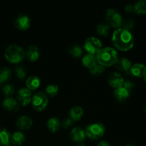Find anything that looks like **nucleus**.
I'll use <instances>...</instances> for the list:
<instances>
[{"label":"nucleus","instance_id":"obj_1","mask_svg":"<svg viewBox=\"0 0 146 146\" xmlns=\"http://www.w3.org/2000/svg\"><path fill=\"white\" fill-rule=\"evenodd\" d=\"M112 42L118 50L125 51L133 48L134 45V38L131 31L121 27L114 31Z\"/></svg>","mask_w":146,"mask_h":146},{"label":"nucleus","instance_id":"obj_2","mask_svg":"<svg viewBox=\"0 0 146 146\" xmlns=\"http://www.w3.org/2000/svg\"><path fill=\"white\" fill-rule=\"evenodd\" d=\"M96 61L98 64L103 66H110L115 64L118 59V54L116 50L111 47H106L101 48L96 56Z\"/></svg>","mask_w":146,"mask_h":146},{"label":"nucleus","instance_id":"obj_3","mask_svg":"<svg viewBox=\"0 0 146 146\" xmlns=\"http://www.w3.org/2000/svg\"><path fill=\"white\" fill-rule=\"evenodd\" d=\"M6 59L10 63L16 64L22 61L25 57V51L17 44H11L4 51Z\"/></svg>","mask_w":146,"mask_h":146},{"label":"nucleus","instance_id":"obj_4","mask_svg":"<svg viewBox=\"0 0 146 146\" xmlns=\"http://www.w3.org/2000/svg\"><path fill=\"white\" fill-rule=\"evenodd\" d=\"M105 19L106 20V23L109 24L110 27L118 29L121 28V26H122V16L118 11H117L115 9H108L106 10Z\"/></svg>","mask_w":146,"mask_h":146},{"label":"nucleus","instance_id":"obj_5","mask_svg":"<svg viewBox=\"0 0 146 146\" xmlns=\"http://www.w3.org/2000/svg\"><path fill=\"white\" fill-rule=\"evenodd\" d=\"M86 135L91 140H98L104 135L105 127L102 123H91L86 128Z\"/></svg>","mask_w":146,"mask_h":146},{"label":"nucleus","instance_id":"obj_6","mask_svg":"<svg viewBox=\"0 0 146 146\" xmlns=\"http://www.w3.org/2000/svg\"><path fill=\"white\" fill-rule=\"evenodd\" d=\"M48 103V98L46 94L44 92L36 93L34 94L31 99L33 108L38 111H42L46 108Z\"/></svg>","mask_w":146,"mask_h":146},{"label":"nucleus","instance_id":"obj_7","mask_svg":"<svg viewBox=\"0 0 146 146\" xmlns=\"http://www.w3.org/2000/svg\"><path fill=\"white\" fill-rule=\"evenodd\" d=\"M84 48L90 54H97L102 48V43L96 37H88L84 43Z\"/></svg>","mask_w":146,"mask_h":146},{"label":"nucleus","instance_id":"obj_8","mask_svg":"<svg viewBox=\"0 0 146 146\" xmlns=\"http://www.w3.org/2000/svg\"><path fill=\"white\" fill-rule=\"evenodd\" d=\"M32 99V94L31 91L27 88H21L17 93L18 102L22 106H27L29 104Z\"/></svg>","mask_w":146,"mask_h":146},{"label":"nucleus","instance_id":"obj_9","mask_svg":"<svg viewBox=\"0 0 146 146\" xmlns=\"http://www.w3.org/2000/svg\"><path fill=\"white\" fill-rule=\"evenodd\" d=\"M108 82L111 87L114 88H118L123 86L124 83V78L123 76L118 72H112L108 77Z\"/></svg>","mask_w":146,"mask_h":146},{"label":"nucleus","instance_id":"obj_10","mask_svg":"<svg viewBox=\"0 0 146 146\" xmlns=\"http://www.w3.org/2000/svg\"><path fill=\"white\" fill-rule=\"evenodd\" d=\"M29 17L25 14H19L14 20V25L18 29L26 30L30 27Z\"/></svg>","mask_w":146,"mask_h":146},{"label":"nucleus","instance_id":"obj_11","mask_svg":"<svg viewBox=\"0 0 146 146\" xmlns=\"http://www.w3.org/2000/svg\"><path fill=\"white\" fill-rule=\"evenodd\" d=\"M69 136L70 138L74 142L83 143L85 141L86 133L81 128L76 127L71 130Z\"/></svg>","mask_w":146,"mask_h":146},{"label":"nucleus","instance_id":"obj_12","mask_svg":"<svg viewBox=\"0 0 146 146\" xmlns=\"http://www.w3.org/2000/svg\"><path fill=\"white\" fill-rule=\"evenodd\" d=\"M2 106L6 110L13 111V112L17 111L19 108L18 101H16L14 98H11V97H6L3 101Z\"/></svg>","mask_w":146,"mask_h":146},{"label":"nucleus","instance_id":"obj_13","mask_svg":"<svg viewBox=\"0 0 146 146\" xmlns=\"http://www.w3.org/2000/svg\"><path fill=\"white\" fill-rule=\"evenodd\" d=\"M25 56L30 61H36L39 58L40 51L35 45H30L25 51Z\"/></svg>","mask_w":146,"mask_h":146},{"label":"nucleus","instance_id":"obj_14","mask_svg":"<svg viewBox=\"0 0 146 146\" xmlns=\"http://www.w3.org/2000/svg\"><path fill=\"white\" fill-rule=\"evenodd\" d=\"M115 67L118 68L120 71H129L131 70L132 64H131V61H130L128 58H125V57H122L121 58H118L117 61L115 64Z\"/></svg>","mask_w":146,"mask_h":146},{"label":"nucleus","instance_id":"obj_15","mask_svg":"<svg viewBox=\"0 0 146 146\" xmlns=\"http://www.w3.org/2000/svg\"><path fill=\"white\" fill-rule=\"evenodd\" d=\"M16 123L19 129L27 130L31 128L33 123V121L30 117L27 116V115H22L17 119Z\"/></svg>","mask_w":146,"mask_h":146},{"label":"nucleus","instance_id":"obj_16","mask_svg":"<svg viewBox=\"0 0 146 146\" xmlns=\"http://www.w3.org/2000/svg\"><path fill=\"white\" fill-rule=\"evenodd\" d=\"M131 74L136 77H144L146 74V66L142 64H135L130 70Z\"/></svg>","mask_w":146,"mask_h":146},{"label":"nucleus","instance_id":"obj_17","mask_svg":"<svg viewBox=\"0 0 146 146\" xmlns=\"http://www.w3.org/2000/svg\"><path fill=\"white\" fill-rule=\"evenodd\" d=\"M26 138L24 134L21 131H16L11 135L10 138V141L12 143V145L19 146L22 145L25 141Z\"/></svg>","mask_w":146,"mask_h":146},{"label":"nucleus","instance_id":"obj_18","mask_svg":"<svg viewBox=\"0 0 146 146\" xmlns=\"http://www.w3.org/2000/svg\"><path fill=\"white\" fill-rule=\"evenodd\" d=\"M26 86L29 90H35L40 86V78L36 76H31L26 81Z\"/></svg>","mask_w":146,"mask_h":146},{"label":"nucleus","instance_id":"obj_19","mask_svg":"<svg viewBox=\"0 0 146 146\" xmlns=\"http://www.w3.org/2000/svg\"><path fill=\"white\" fill-rule=\"evenodd\" d=\"M84 115V110L81 106H75L70 111V117L73 121H79Z\"/></svg>","mask_w":146,"mask_h":146},{"label":"nucleus","instance_id":"obj_20","mask_svg":"<svg viewBox=\"0 0 146 146\" xmlns=\"http://www.w3.org/2000/svg\"><path fill=\"white\" fill-rule=\"evenodd\" d=\"M96 63V57L94 54H87L82 58V64L88 68H91Z\"/></svg>","mask_w":146,"mask_h":146},{"label":"nucleus","instance_id":"obj_21","mask_svg":"<svg viewBox=\"0 0 146 146\" xmlns=\"http://www.w3.org/2000/svg\"><path fill=\"white\" fill-rule=\"evenodd\" d=\"M114 94H115V97L118 101H124L129 97L130 92L127 91L125 88H124L123 87H120V88H116L115 90Z\"/></svg>","mask_w":146,"mask_h":146},{"label":"nucleus","instance_id":"obj_22","mask_svg":"<svg viewBox=\"0 0 146 146\" xmlns=\"http://www.w3.org/2000/svg\"><path fill=\"white\" fill-rule=\"evenodd\" d=\"M60 126H61V122H60L59 119L56 117H52V118H49L47 121V127L48 129L51 132L54 133L56 132L58 129H59Z\"/></svg>","mask_w":146,"mask_h":146},{"label":"nucleus","instance_id":"obj_23","mask_svg":"<svg viewBox=\"0 0 146 146\" xmlns=\"http://www.w3.org/2000/svg\"><path fill=\"white\" fill-rule=\"evenodd\" d=\"M10 135L8 130L0 127V145H6L10 143Z\"/></svg>","mask_w":146,"mask_h":146},{"label":"nucleus","instance_id":"obj_24","mask_svg":"<svg viewBox=\"0 0 146 146\" xmlns=\"http://www.w3.org/2000/svg\"><path fill=\"white\" fill-rule=\"evenodd\" d=\"M110 31H111V27L109 24L106 22H102L100 23L96 27V31L99 35L104 36H108L109 34Z\"/></svg>","mask_w":146,"mask_h":146},{"label":"nucleus","instance_id":"obj_25","mask_svg":"<svg viewBox=\"0 0 146 146\" xmlns=\"http://www.w3.org/2000/svg\"><path fill=\"white\" fill-rule=\"evenodd\" d=\"M11 71L8 67H2L0 68V84H3L11 78Z\"/></svg>","mask_w":146,"mask_h":146},{"label":"nucleus","instance_id":"obj_26","mask_svg":"<svg viewBox=\"0 0 146 146\" xmlns=\"http://www.w3.org/2000/svg\"><path fill=\"white\" fill-rule=\"evenodd\" d=\"M68 53L73 57L78 58L82 54L83 49L81 47V46L78 45V44H73V45L70 46L69 48H68Z\"/></svg>","mask_w":146,"mask_h":146},{"label":"nucleus","instance_id":"obj_27","mask_svg":"<svg viewBox=\"0 0 146 146\" xmlns=\"http://www.w3.org/2000/svg\"><path fill=\"white\" fill-rule=\"evenodd\" d=\"M134 11L138 14H143L146 13V0H141L134 4Z\"/></svg>","mask_w":146,"mask_h":146},{"label":"nucleus","instance_id":"obj_28","mask_svg":"<svg viewBox=\"0 0 146 146\" xmlns=\"http://www.w3.org/2000/svg\"><path fill=\"white\" fill-rule=\"evenodd\" d=\"M89 71L92 75L98 76L101 75L104 72V67L101 66V64L96 63L95 65L89 68Z\"/></svg>","mask_w":146,"mask_h":146},{"label":"nucleus","instance_id":"obj_29","mask_svg":"<svg viewBox=\"0 0 146 146\" xmlns=\"http://www.w3.org/2000/svg\"><path fill=\"white\" fill-rule=\"evenodd\" d=\"M58 90H59V88H58V86L57 85H55V84H49L46 88V92L50 96L54 97L58 94Z\"/></svg>","mask_w":146,"mask_h":146},{"label":"nucleus","instance_id":"obj_30","mask_svg":"<svg viewBox=\"0 0 146 146\" xmlns=\"http://www.w3.org/2000/svg\"><path fill=\"white\" fill-rule=\"evenodd\" d=\"M14 71H15L16 76L19 79H23V78H24L27 76V70H26V68L23 66H17Z\"/></svg>","mask_w":146,"mask_h":146},{"label":"nucleus","instance_id":"obj_31","mask_svg":"<svg viewBox=\"0 0 146 146\" xmlns=\"http://www.w3.org/2000/svg\"><path fill=\"white\" fill-rule=\"evenodd\" d=\"M134 26H135V21L133 19H126L123 21L121 28L130 31L134 28Z\"/></svg>","mask_w":146,"mask_h":146},{"label":"nucleus","instance_id":"obj_32","mask_svg":"<svg viewBox=\"0 0 146 146\" xmlns=\"http://www.w3.org/2000/svg\"><path fill=\"white\" fill-rule=\"evenodd\" d=\"M3 94L7 97H10L14 92V86L13 84H7L2 87Z\"/></svg>","mask_w":146,"mask_h":146},{"label":"nucleus","instance_id":"obj_33","mask_svg":"<svg viewBox=\"0 0 146 146\" xmlns=\"http://www.w3.org/2000/svg\"><path fill=\"white\" fill-rule=\"evenodd\" d=\"M124 88L128 91L129 92H131L132 90H133L134 87H135V84L132 82L131 81H124L123 84V86Z\"/></svg>","mask_w":146,"mask_h":146},{"label":"nucleus","instance_id":"obj_34","mask_svg":"<svg viewBox=\"0 0 146 146\" xmlns=\"http://www.w3.org/2000/svg\"><path fill=\"white\" fill-rule=\"evenodd\" d=\"M74 121L71 118H66L64 119L61 122V125L64 128H68L73 125Z\"/></svg>","mask_w":146,"mask_h":146},{"label":"nucleus","instance_id":"obj_35","mask_svg":"<svg viewBox=\"0 0 146 146\" xmlns=\"http://www.w3.org/2000/svg\"><path fill=\"white\" fill-rule=\"evenodd\" d=\"M125 10L127 12H132L134 11V7L132 4H127L125 7Z\"/></svg>","mask_w":146,"mask_h":146},{"label":"nucleus","instance_id":"obj_36","mask_svg":"<svg viewBox=\"0 0 146 146\" xmlns=\"http://www.w3.org/2000/svg\"><path fill=\"white\" fill-rule=\"evenodd\" d=\"M96 146H110L109 143L106 141H101L97 144Z\"/></svg>","mask_w":146,"mask_h":146},{"label":"nucleus","instance_id":"obj_37","mask_svg":"<svg viewBox=\"0 0 146 146\" xmlns=\"http://www.w3.org/2000/svg\"><path fill=\"white\" fill-rule=\"evenodd\" d=\"M76 146H85V145H84L83 143H77L76 145Z\"/></svg>","mask_w":146,"mask_h":146},{"label":"nucleus","instance_id":"obj_38","mask_svg":"<svg viewBox=\"0 0 146 146\" xmlns=\"http://www.w3.org/2000/svg\"><path fill=\"white\" fill-rule=\"evenodd\" d=\"M125 146H135V145H133V144H131V143H128V144H127Z\"/></svg>","mask_w":146,"mask_h":146},{"label":"nucleus","instance_id":"obj_39","mask_svg":"<svg viewBox=\"0 0 146 146\" xmlns=\"http://www.w3.org/2000/svg\"><path fill=\"white\" fill-rule=\"evenodd\" d=\"M2 85H1V84H0V91H1V89H2Z\"/></svg>","mask_w":146,"mask_h":146},{"label":"nucleus","instance_id":"obj_40","mask_svg":"<svg viewBox=\"0 0 146 146\" xmlns=\"http://www.w3.org/2000/svg\"><path fill=\"white\" fill-rule=\"evenodd\" d=\"M4 146H13V145H11V144H10V143H9V144H7V145H4Z\"/></svg>","mask_w":146,"mask_h":146},{"label":"nucleus","instance_id":"obj_41","mask_svg":"<svg viewBox=\"0 0 146 146\" xmlns=\"http://www.w3.org/2000/svg\"><path fill=\"white\" fill-rule=\"evenodd\" d=\"M144 79H145V82H146V74L145 75V76H144Z\"/></svg>","mask_w":146,"mask_h":146},{"label":"nucleus","instance_id":"obj_42","mask_svg":"<svg viewBox=\"0 0 146 146\" xmlns=\"http://www.w3.org/2000/svg\"><path fill=\"white\" fill-rule=\"evenodd\" d=\"M145 111H146V106H145Z\"/></svg>","mask_w":146,"mask_h":146}]
</instances>
